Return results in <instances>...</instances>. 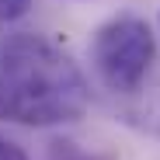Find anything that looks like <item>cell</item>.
<instances>
[{
	"label": "cell",
	"instance_id": "cell-6",
	"mask_svg": "<svg viewBox=\"0 0 160 160\" xmlns=\"http://www.w3.org/2000/svg\"><path fill=\"white\" fill-rule=\"evenodd\" d=\"M0 160H28V153H24L18 143H11L7 136H0Z\"/></svg>",
	"mask_w": 160,
	"mask_h": 160
},
{
	"label": "cell",
	"instance_id": "cell-5",
	"mask_svg": "<svg viewBox=\"0 0 160 160\" xmlns=\"http://www.w3.org/2000/svg\"><path fill=\"white\" fill-rule=\"evenodd\" d=\"M32 7V0H0V24H11L18 18H24Z\"/></svg>",
	"mask_w": 160,
	"mask_h": 160
},
{
	"label": "cell",
	"instance_id": "cell-2",
	"mask_svg": "<svg viewBox=\"0 0 160 160\" xmlns=\"http://www.w3.org/2000/svg\"><path fill=\"white\" fill-rule=\"evenodd\" d=\"M153 59H157L153 28L136 14L108 18L91 38V66L98 80L118 98H129L150 80Z\"/></svg>",
	"mask_w": 160,
	"mask_h": 160
},
{
	"label": "cell",
	"instance_id": "cell-1",
	"mask_svg": "<svg viewBox=\"0 0 160 160\" xmlns=\"http://www.w3.org/2000/svg\"><path fill=\"white\" fill-rule=\"evenodd\" d=\"M91 104L87 77L70 52L42 35L0 38V122L66 125Z\"/></svg>",
	"mask_w": 160,
	"mask_h": 160
},
{
	"label": "cell",
	"instance_id": "cell-4",
	"mask_svg": "<svg viewBox=\"0 0 160 160\" xmlns=\"http://www.w3.org/2000/svg\"><path fill=\"white\" fill-rule=\"evenodd\" d=\"M49 160H115L112 153H94V150H84L73 139H52L49 143Z\"/></svg>",
	"mask_w": 160,
	"mask_h": 160
},
{
	"label": "cell",
	"instance_id": "cell-3",
	"mask_svg": "<svg viewBox=\"0 0 160 160\" xmlns=\"http://www.w3.org/2000/svg\"><path fill=\"white\" fill-rule=\"evenodd\" d=\"M118 118H122L129 129L160 139V73H157V77L150 73V80H146L139 91H132L129 98H122Z\"/></svg>",
	"mask_w": 160,
	"mask_h": 160
}]
</instances>
